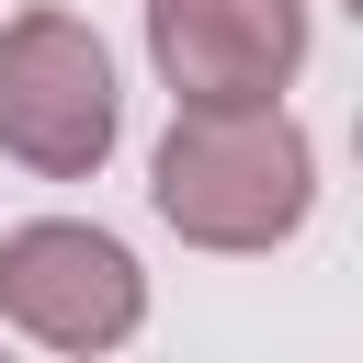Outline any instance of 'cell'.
Listing matches in <instances>:
<instances>
[{"mask_svg": "<svg viewBox=\"0 0 363 363\" xmlns=\"http://www.w3.org/2000/svg\"><path fill=\"white\" fill-rule=\"evenodd\" d=\"M147 204L182 250L261 261L318 216V136L284 102H170V136L147 147Z\"/></svg>", "mask_w": 363, "mask_h": 363, "instance_id": "obj_1", "label": "cell"}, {"mask_svg": "<svg viewBox=\"0 0 363 363\" xmlns=\"http://www.w3.org/2000/svg\"><path fill=\"white\" fill-rule=\"evenodd\" d=\"M125 147V79L113 45L79 11H11L0 23V159L34 182H91Z\"/></svg>", "mask_w": 363, "mask_h": 363, "instance_id": "obj_2", "label": "cell"}, {"mask_svg": "<svg viewBox=\"0 0 363 363\" xmlns=\"http://www.w3.org/2000/svg\"><path fill=\"white\" fill-rule=\"evenodd\" d=\"M0 329H23L34 352H125L147 329V272L113 227L91 216H23L0 227Z\"/></svg>", "mask_w": 363, "mask_h": 363, "instance_id": "obj_3", "label": "cell"}, {"mask_svg": "<svg viewBox=\"0 0 363 363\" xmlns=\"http://www.w3.org/2000/svg\"><path fill=\"white\" fill-rule=\"evenodd\" d=\"M318 45L306 0H147V68L170 102H284Z\"/></svg>", "mask_w": 363, "mask_h": 363, "instance_id": "obj_4", "label": "cell"}]
</instances>
